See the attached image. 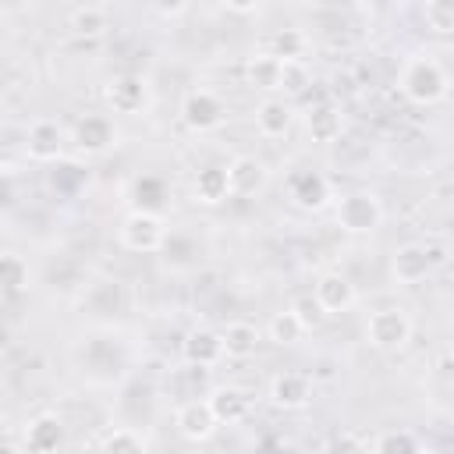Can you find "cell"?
<instances>
[{
  "instance_id": "obj_32",
  "label": "cell",
  "mask_w": 454,
  "mask_h": 454,
  "mask_svg": "<svg viewBox=\"0 0 454 454\" xmlns=\"http://www.w3.org/2000/svg\"><path fill=\"white\" fill-rule=\"evenodd\" d=\"M291 312H294V316H298V319H301V323H305L309 330H312V326H316V323L323 319V312H319V305L312 301V294H305V298H298V301L291 305Z\"/></svg>"
},
{
  "instance_id": "obj_3",
  "label": "cell",
  "mask_w": 454,
  "mask_h": 454,
  "mask_svg": "<svg viewBox=\"0 0 454 454\" xmlns=\"http://www.w3.org/2000/svg\"><path fill=\"white\" fill-rule=\"evenodd\" d=\"M411 316L401 309V305H387V309H376L365 323V340L376 348V351H401L408 340H411Z\"/></svg>"
},
{
  "instance_id": "obj_30",
  "label": "cell",
  "mask_w": 454,
  "mask_h": 454,
  "mask_svg": "<svg viewBox=\"0 0 454 454\" xmlns=\"http://www.w3.org/2000/svg\"><path fill=\"white\" fill-rule=\"evenodd\" d=\"M422 18H426V28L436 32V35H450V32H454V4L429 0V4L422 7Z\"/></svg>"
},
{
  "instance_id": "obj_27",
  "label": "cell",
  "mask_w": 454,
  "mask_h": 454,
  "mask_svg": "<svg viewBox=\"0 0 454 454\" xmlns=\"http://www.w3.org/2000/svg\"><path fill=\"white\" fill-rule=\"evenodd\" d=\"M266 333H270V340L273 344H298L305 333H309V326L291 312V309H284V312H277L273 319H270V326H266Z\"/></svg>"
},
{
  "instance_id": "obj_9",
  "label": "cell",
  "mask_w": 454,
  "mask_h": 454,
  "mask_svg": "<svg viewBox=\"0 0 454 454\" xmlns=\"http://www.w3.org/2000/svg\"><path fill=\"white\" fill-rule=\"evenodd\" d=\"M67 131H64V124H57V121H50V117H43V121H35L32 128H28V135H25V149H28V156L35 160V163H53V160H60V153L67 149Z\"/></svg>"
},
{
  "instance_id": "obj_4",
  "label": "cell",
  "mask_w": 454,
  "mask_h": 454,
  "mask_svg": "<svg viewBox=\"0 0 454 454\" xmlns=\"http://www.w3.org/2000/svg\"><path fill=\"white\" fill-rule=\"evenodd\" d=\"M121 245L128 252H156L167 245V220L156 209H135L121 220Z\"/></svg>"
},
{
  "instance_id": "obj_18",
  "label": "cell",
  "mask_w": 454,
  "mask_h": 454,
  "mask_svg": "<svg viewBox=\"0 0 454 454\" xmlns=\"http://www.w3.org/2000/svg\"><path fill=\"white\" fill-rule=\"evenodd\" d=\"M305 131H309L312 142H323V145L337 142L340 131H344V114H340V106H333V103H316V106H309V110H305Z\"/></svg>"
},
{
  "instance_id": "obj_17",
  "label": "cell",
  "mask_w": 454,
  "mask_h": 454,
  "mask_svg": "<svg viewBox=\"0 0 454 454\" xmlns=\"http://www.w3.org/2000/svg\"><path fill=\"white\" fill-rule=\"evenodd\" d=\"M294 124V110L287 99H277V96H266L259 106H255V131L262 138H284Z\"/></svg>"
},
{
  "instance_id": "obj_8",
  "label": "cell",
  "mask_w": 454,
  "mask_h": 454,
  "mask_svg": "<svg viewBox=\"0 0 454 454\" xmlns=\"http://www.w3.org/2000/svg\"><path fill=\"white\" fill-rule=\"evenodd\" d=\"M67 138L74 142L78 153H85V156H99V153H106V149L117 145V128H114V121H110L106 114H85V117L71 128Z\"/></svg>"
},
{
  "instance_id": "obj_13",
  "label": "cell",
  "mask_w": 454,
  "mask_h": 454,
  "mask_svg": "<svg viewBox=\"0 0 454 454\" xmlns=\"http://www.w3.org/2000/svg\"><path fill=\"white\" fill-rule=\"evenodd\" d=\"M184 362L188 365H199V369H213L223 362V340H220V330L213 326H195L184 333Z\"/></svg>"
},
{
  "instance_id": "obj_12",
  "label": "cell",
  "mask_w": 454,
  "mask_h": 454,
  "mask_svg": "<svg viewBox=\"0 0 454 454\" xmlns=\"http://www.w3.org/2000/svg\"><path fill=\"white\" fill-rule=\"evenodd\" d=\"M291 199L298 209L319 213L333 202V184L316 170H298V174H291Z\"/></svg>"
},
{
  "instance_id": "obj_36",
  "label": "cell",
  "mask_w": 454,
  "mask_h": 454,
  "mask_svg": "<svg viewBox=\"0 0 454 454\" xmlns=\"http://www.w3.org/2000/svg\"><path fill=\"white\" fill-rule=\"evenodd\" d=\"M0 454H21L14 443H0Z\"/></svg>"
},
{
  "instance_id": "obj_20",
  "label": "cell",
  "mask_w": 454,
  "mask_h": 454,
  "mask_svg": "<svg viewBox=\"0 0 454 454\" xmlns=\"http://www.w3.org/2000/svg\"><path fill=\"white\" fill-rule=\"evenodd\" d=\"M220 340H223V358H252L259 348V330L248 319H231L220 330Z\"/></svg>"
},
{
  "instance_id": "obj_31",
  "label": "cell",
  "mask_w": 454,
  "mask_h": 454,
  "mask_svg": "<svg viewBox=\"0 0 454 454\" xmlns=\"http://www.w3.org/2000/svg\"><path fill=\"white\" fill-rule=\"evenodd\" d=\"M323 454H365V443L355 436V433H333L330 436V443H326V450Z\"/></svg>"
},
{
  "instance_id": "obj_7",
  "label": "cell",
  "mask_w": 454,
  "mask_h": 454,
  "mask_svg": "<svg viewBox=\"0 0 454 454\" xmlns=\"http://www.w3.org/2000/svg\"><path fill=\"white\" fill-rule=\"evenodd\" d=\"M103 99L114 114H142L149 106V82L142 74H114L103 89Z\"/></svg>"
},
{
  "instance_id": "obj_5",
  "label": "cell",
  "mask_w": 454,
  "mask_h": 454,
  "mask_svg": "<svg viewBox=\"0 0 454 454\" xmlns=\"http://www.w3.org/2000/svg\"><path fill=\"white\" fill-rule=\"evenodd\" d=\"M181 121L188 131L195 135H206V131H216L223 121H227V103L220 92L213 89H192L184 92L181 99Z\"/></svg>"
},
{
  "instance_id": "obj_14",
  "label": "cell",
  "mask_w": 454,
  "mask_h": 454,
  "mask_svg": "<svg viewBox=\"0 0 454 454\" xmlns=\"http://www.w3.org/2000/svg\"><path fill=\"white\" fill-rule=\"evenodd\" d=\"M206 404H209L216 426H238L252 411V397L241 387H213L209 397H206Z\"/></svg>"
},
{
  "instance_id": "obj_23",
  "label": "cell",
  "mask_w": 454,
  "mask_h": 454,
  "mask_svg": "<svg viewBox=\"0 0 454 454\" xmlns=\"http://www.w3.org/2000/svg\"><path fill=\"white\" fill-rule=\"evenodd\" d=\"M192 195H195V202H202V206H220V202L231 195V188H227V170H223V167H202V170L195 174V181H192Z\"/></svg>"
},
{
  "instance_id": "obj_34",
  "label": "cell",
  "mask_w": 454,
  "mask_h": 454,
  "mask_svg": "<svg viewBox=\"0 0 454 454\" xmlns=\"http://www.w3.org/2000/svg\"><path fill=\"white\" fill-rule=\"evenodd\" d=\"M4 46H7V21L0 18V50H4Z\"/></svg>"
},
{
  "instance_id": "obj_1",
  "label": "cell",
  "mask_w": 454,
  "mask_h": 454,
  "mask_svg": "<svg viewBox=\"0 0 454 454\" xmlns=\"http://www.w3.org/2000/svg\"><path fill=\"white\" fill-rule=\"evenodd\" d=\"M397 85H401L404 99L415 103V106H436L450 92V78H447L443 64L436 57H429V53L408 57L401 74H397Z\"/></svg>"
},
{
  "instance_id": "obj_15",
  "label": "cell",
  "mask_w": 454,
  "mask_h": 454,
  "mask_svg": "<svg viewBox=\"0 0 454 454\" xmlns=\"http://www.w3.org/2000/svg\"><path fill=\"white\" fill-rule=\"evenodd\" d=\"M433 270H436V266L429 262L426 245L408 241V245H401V248L390 255V273H394L397 284H408V287H411V284H422Z\"/></svg>"
},
{
  "instance_id": "obj_29",
  "label": "cell",
  "mask_w": 454,
  "mask_h": 454,
  "mask_svg": "<svg viewBox=\"0 0 454 454\" xmlns=\"http://www.w3.org/2000/svg\"><path fill=\"white\" fill-rule=\"evenodd\" d=\"M309 85H312V71L305 67V60H280V92L301 96Z\"/></svg>"
},
{
  "instance_id": "obj_24",
  "label": "cell",
  "mask_w": 454,
  "mask_h": 454,
  "mask_svg": "<svg viewBox=\"0 0 454 454\" xmlns=\"http://www.w3.org/2000/svg\"><path fill=\"white\" fill-rule=\"evenodd\" d=\"M32 284V270L25 255L18 252H0V294H21Z\"/></svg>"
},
{
  "instance_id": "obj_25",
  "label": "cell",
  "mask_w": 454,
  "mask_h": 454,
  "mask_svg": "<svg viewBox=\"0 0 454 454\" xmlns=\"http://www.w3.org/2000/svg\"><path fill=\"white\" fill-rule=\"evenodd\" d=\"M372 454H429L411 429H383L372 443Z\"/></svg>"
},
{
  "instance_id": "obj_28",
  "label": "cell",
  "mask_w": 454,
  "mask_h": 454,
  "mask_svg": "<svg viewBox=\"0 0 454 454\" xmlns=\"http://www.w3.org/2000/svg\"><path fill=\"white\" fill-rule=\"evenodd\" d=\"M305 46H309V39H305L301 28H284V32H277L270 39V53L277 60H301L305 57Z\"/></svg>"
},
{
  "instance_id": "obj_16",
  "label": "cell",
  "mask_w": 454,
  "mask_h": 454,
  "mask_svg": "<svg viewBox=\"0 0 454 454\" xmlns=\"http://www.w3.org/2000/svg\"><path fill=\"white\" fill-rule=\"evenodd\" d=\"M270 401L284 411H298L312 401V380L305 372H277L270 383Z\"/></svg>"
},
{
  "instance_id": "obj_37",
  "label": "cell",
  "mask_w": 454,
  "mask_h": 454,
  "mask_svg": "<svg viewBox=\"0 0 454 454\" xmlns=\"http://www.w3.org/2000/svg\"><path fill=\"white\" fill-rule=\"evenodd\" d=\"M0 181H4V170H0Z\"/></svg>"
},
{
  "instance_id": "obj_10",
  "label": "cell",
  "mask_w": 454,
  "mask_h": 454,
  "mask_svg": "<svg viewBox=\"0 0 454 454\" xmlns=\"http://www.w3.org/2000/svg\"><path fill=\"white\" fill-rule=\"evenodd\" d=\"M174 426H177V433H181L188 443H206V440L220 429L216 419H213V411H209V404H206V397H192V401L177 404Z\"/></svg>"
},
{
  "instance_id": "obj_6",
  "label": "cell",
  "mask_w": 454,
  "mask_h": 454,
  "mask_svg": "<svg viewBox=\"0 0 454 454\" xmlns=\"http://www.w3.org/2000/svg\"><path fill=\"white\" fill-rule=\"evenodd\" d=\"M312 301L319 305L323 316H340V312L355 309L358 291H355V284H351L344 273L326 270V273H319L316 284H312Z\"/></svg>"
},
{
  "instance_id": "obj_21",
  "label": "cell",
  "mask_w": 454,
  "mask_h": 454,
  "mask_svg": "<svg viewBox=\"0 0 454 454\" xmlns=\"http://www.w3.org/2000/svg\"><path fill=\"white\" fill-rule=\"evenodd\" d=\"M67 28H71L78 39H99V35H106V28H110V7H103V4L74 7L71 18H67Z\"/></svg>"
},
{
  "instance_id": "obj_35",
  "label": "cell",
  "mask_w": 454,
  "mask_h": 454,
  "mask_svg": "<svg viewBox=\"0 0 454 454\" xmlns=\"http://www.w3.org/2000/svg\"><path fill=\"white\" fill-rule=\"evenodd\" d=\"M181 11H184L181 4H174V7H160V14H181Z\"/></svg>"
},
{
  "instance_id": "obj_19",
  "label": "cell",
  "mask_w": 454,
  "mask_h": 454,
  "mask_svg": "<svg viewBox=\"0 0 454 454\" xmlns=\"http://www.w3.org/2000/svg\"><path fill=\"white\" fill-rule=\"evenodd\" d=\"M64 422L57 415H35L25 429V443L32 454H57L64 447Z\"/></svg>"
},
{
  "instance_id": "obj_2",
  "label": "cell",
  "mask_w": 454,
  "mask_h": 454,
  "mask_svg": "<svg viewBox=\"0 0 454 454\" xmlns=\"http://www.w3.org/2000/svg\"><path fill=\"white\" fill-rule=\"evenodd\" d=\"M337 227L348 234H372L383 223V202L372 192H348L337 199Z\"/></svg>"
},
{
  "instance_id": "obj_33",
  "label": "cell",
  "mask_w": 454,
  "mask_h": 454,
  "mask_svg": "<svg viewBox=\"0 0 454 454\" xmlns=\"http://www.w3.org/2000/svg\"><path fill=\"white\" fill-rule=\"evenodd\" d=\"M436 369H440V376H450V351H447V348L440 351V362H436Z\"/></svg>"
},
{
  "instance_id": "obj_26",
  "label": "cell",
  "mask_w": 454,
  "mask_h": 454,
  "mask_svg": "<svg viewBox=\"0 0 454 454\" xmlns=\"http://www.w3.org/2000/svg\"><path fill=\"white\" fill-rule=\"evenodd\" d=\"M99 454H149V443L138 429H110L99 443Z\"/></svg>"
},
{
  "instance_id": "obj_11",
  "label": "cell",
  "mask_w": 454,
  "mask_h": 454,
  "mask_svg": "<svg viewBox=\"0 0 454 454\" xmlns=\"http://www.w3.org/2000/svg\"><path fill=\"white\" fill-rule=\"evenodd\" d=\"M223 170H227V188H231V195H241V199L259 195V192L266 188V181H270L266 163L255 160V156H234Z\"/></svg>"
},
{
  "instance_id": "obj_22",
  "label": "cell",
  "mask_w": 454,
  "mask_h": 454,
  "mask_svg": "<svg viewBox=\"0 0 454 454\" xmlns=\"http://www.w3.org/2000/svg\"><path fill=\"white\" fill-rule=\"evenodd\" d=\"M245 78H248V85L259 89V92H280V60H277L270 50H259V53L248 57Z\"/></svg>"
}]
</instances>
